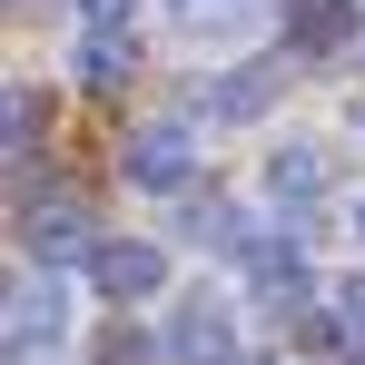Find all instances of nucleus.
Here are the masks:
<instances>
[{
    "label": "nucleus",
    "instance_id": "nucleus-1",
    "mask_svg": "<svg viewBox=\"0 0 365 365\" xmlns=\"http://www.w3.org/2000/svg\"><path fill=\"white\" fill-rule=\"evenodd\" d=\"M168 356H178V365H247L237 356V326H227L217 297H178V316H168Z\"/></svg>",
    "mask_w": 365,
    "mask_h": 365
},
{
    "label": "nucleus",
    "instance_id": "nucleus-2",
    "mask_svg": "<svg viewBox=\"0 0 365 365\" xmlns=\"http://www.w3.org/2000/svg\"><path fill=\"white\" fill-rule=\"evenodd\" d=\"M128 178L138 187H187L197 178V138H187L178 119H148L138 138H128Z\"/></svg>",
    "mask_w": 365,
    "mask_h": 365
},
{
    "label": "nucleus",
    "instance_id": "nucleus-3",
    "mask_svg": "<svg viewBox=\"0 0 365 365\" xmlns=\"http://www.w3.org/2000/svg\"><path fill=\"white\" fill-rule=\"evenodd\" d=\"M89 277H99V297H158V287H168V257L148 237H99Z\"/></svg>",
    "mask_w": 365,
    "mask_h": 365
},
{
    "label": "nucleus",
    "instance_id": "nucleus-4",
    "mask_svg": "<svg viewBox=\"0 0 365 365\" xmlns=\"http://www.w3.org/2000/svg\"><path fill=\"white\" fill-rule=\"evenodd\" d=\"M20 247H30V257H50V267H60V257H99V247H89V207H79V197H40V207H20Z\"/></svg>",
    "mask_w": 365,
    "mask_h": 365
},
{
    "label": "nucleus",
    "instance_id": "nucleus-5",
    "mask_svg": "<svg viewBox=\"0 0 365 365\" xmlns=\"http://www.w3.org/2000/svg\"><path fill=\"white\" fill-rule=\"evenodd\" d=\"M277 20H287V50L297 60H326V50L356 40V0H277Z\"/></svg>",
    "mask_w": 365,
    "mask_h": 365
},
{
    "label": "nucleus",
    "instance_id": "nucleus-6",
    "mask_svg": "<svg viewBox=\"0 0 365 365\" xmlns=\"http://www.w3.org/2000/svg\"><path fill=\"white\" fill-rule=\"evenodd\" d=\"M277 89H287V60H247V69H227V79L207 89V109H217V119H267Z\"/></svg>",
    "mask_w": 365,
    "mask_h": 365
},
{
    "label": "nucleus",
    "instance_id": "nucleus-7",
    "mask_svg": "<svg viewBox=\"0 0 365 365\" xmlns=\"http://www.w3.org/2000/svg\"><path fill=\"white\" fill-rule=\"evenodd\" d=\"M267 197H287V207L326 197V148H316V138H287V148L267 158Z\"/></svg>",
    "mask_w": 365,
    "mask_h": 365
},
{
    "label": "nucleus",
    "instance_id": "nucleus-8",
    "mask_svg": "<svg viewBox=\"0 0 365 365\" xmlns=\"http://www.w3.org/2000/svg\"><path fill=\"white\" fill-rule=\"evenodd\" d=\"M30 336H40V346L60 336V287H50V277H20V287H10V346H30Z\"/></svg>",
    "mask_w": 365,
    "mask_h": 365
},
{
    "label": "nucleus",
    "instance_id": "nucleus-9",
    "mask_svg": "<svg viewBox=\"0 0 365 365\" xmlns=\"http://www.w3.org/2000/svg\"><path fill=\"white\" fill-rule=\"evenodd\" d=\"M187 237H197V247H227V257H247V247H257V227H247L227 197H197V207H187Z\"/></svg>",
    "mask_w": 365,
    "mask_h": 365
},
{
    "label": "nucleus",
    "instance_id": "nucleus-10",
    "mask_svg": "<svg viewBox=\"0 0 365 365\" xmlns=\"http://www.w3.org/2000/svg\"><path fill=\"white\" fill-rule=\"evenodd\" d=\"M247 277H257L267 297H297V277H306V257H297V237H257V247H247Z\"/></svg>",
    "mask_w": 365,
    "mask_h": 365
},
{
    "label": "nucleus",
    "instance_id": "nucleus-11",
    "mask_svg": "<svg viewBox=\"0 0 365 365\" xmlns=\"http://www.w3.org/2000/svg\"><path fill=\"white\" fill-rule=\"evenodd\" d=\"M187 30H207V40H227V30H247L257 20V0H168Z\"/></svg>",
    "mask_w": 365,
    "mask_h": 365
},
{
    "label": "nucleus",
    "instance_id": "nucleus-12",
    "mask_svg": "<svg viewBox=\"0 0 365 365\" xmlns=\"http://www.w3.org/2000/svg\"><path fill=\"white\" fill-rule=\"evenodd\" d=\"M79 79H89V89H119V79H128V40L89 30V40H79Z\"/></svg>",
    "mask_w": 365,
    "mask_h": 365
},
{
    "label": "nucleus",
    "instance_id": "nucleus-13",
    "mask_svg": "<svg viewBox=\"0 0 365 365\" xmlns=\"http://www.w3.org/2000/svg\"><path fill=\"white\" fill-rule=\"evenodd\" d=\"M336 326H346V346L365 356V277H346V287H336Z\"/></svg>",
    "mask_w": 365,
    "mask_h": 365
},
{
    "label": "nucleus",
    "instance_id": "nucleus-14",
    "mask_svg": "<svg viewBox=\"0 0 365 365\" xmlns=\"http://www.w3.org/2000/svg\"><path fill=\"white\" fill-rule=\"evenodd\" d=\"M30 128H40V99L10 79V158H30Z\"/></svg>",
    "mask_w": 365,
    "mask_h": 365
},
{
    "label": "nucleus",
    "instance_id": "nucleus-15",
    "mask_svg": "<svg viewBox=\"0 0 365 365\" xmlns=\"http://www.w3.org/2000/svg\"><path fill=\"white\" fill-rule=\"evenodd\" d=\"M128 10H138V0H79V20L109 30V40H128Z\"/></svg>",
    "mask_w": 365,
    "mask_h": 365
},
{
    "label": "nucleus",
    "instance_id": "nucleus-16",
    "mask_svg": "<svg viewBox=\"0 0 365 365\" xmlns=\"http://www.w3.org/2000/svg\"><path fill=\"white\" fill-rule=\"evenodd\" d=\"M356 227H365V197H356Z\"/></svg>",
    "mask_w": 365,
    "mask_h": 365
},
{
    "label": "nucleus",
    "instance_id": "nucleus-17",
    "mask_svg": "<svg viewBox=\"0 0 365 365\" xmlns=\"http://www.w3.org/2000/svg\"><path fill=\"white\" fill-rule=\"evenodd\" d=\"M247 365H277V356H247Z\"/></svg>",
    "mask_w": 365,
    "mask_h": 365
},
{
    "label": "nucleus",
    "instance_id": "nucleus-18",
    "mask_svg": "<svg viewBox=\"0 0 365 365\" xmlns=\"http://www.w3.org/2000/svg\"><path fill=\"white\" fill-rule=\"evenodd\" d=\"M10 10H30V0H10Z\"/></svg>",
    "mask_w": 365,
    "mask_h": 365
}]
</instances>
